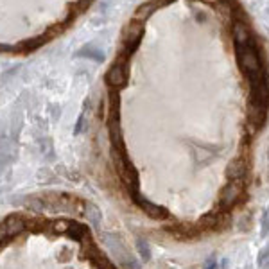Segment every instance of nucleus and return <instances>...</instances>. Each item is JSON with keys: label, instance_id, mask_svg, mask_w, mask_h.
<instances>
[{"label": "nucleus", "instance_id": "obj_6", "mask_svg": "<svg viewBox=\"0 0 269 269\" xmlns=\"http://www.w3.org/2000/svg\"><path fill=\"white\" fill-rule=\"evenodd\" d=\"M84 216H86V219L92 222V224H101V219H102L101 210L94 205V203H86V205H84Z\"/></svg>", "mask_w": 269, "mask_h": 269}, {"label": "nucleus", "instance_id": "obj_5", "mask_svg": "<svg viewBox=\"0 0 269 269\" xmlns=\"http://www.w3.org/2000/svg\"><path fill=\"white\" fill-rule=\"evenodd\" d=\"M106 81L110 83L111 86H124L126 84V70H124L122 65H113L110 72L106 74Z\"/></svg>", "mask_w": 269, "mask_h": 269}, {"label": "nucleus", "instance_id": "obj_2", "mask_svg": "<svg viewBox=\"0 0 269 269\" xmlns=\"http://www.w3.org/2000/svg\"><path fill=\"white\" fill-rule=\"evenodd\" d=\"M133 201L140 206L142 210L146 212L151 219H158V221H162V219H167V217H169V212L165 210L164 206H160V205H156V203L147 201V199L142 198L138 192H133Z\"/></svg>", "mask_w": 269, "mask_h": 269}, {"label": "nucleus", "instance_id": "obj_10", "mask_svg": "<svg viewBox=\"0 0 269 269\" xmlns=\"http://www.w3.org/2000/svg\"><path fill=\"white\" fill-rule=\"evenodd\" d=\"M54 230H56L58 234H67V232L70 230V224H68L67 221H63V219H61V221H56V222H54Z\"/></svg>", "mask_w": 269, "mask_h": 269}, {"label": "nucleus", "instance_id": "obj_11", "mask_svg": "<svg viewBox=\"0 0 269 269\" xmlns=\"http://www.w3.org/2000/svg\"><path fill=\"white\" fill-rule=\"evenodd\" d=\"M7 237H6V234H4V230L0 228V248H2V244H4V240H6Z\"/></svg>", "mask_w": 269, "mask_h": 269}, {"label": "nucleus", "instance_id": "obj_8", "mask_svg": "<svg viewBox=\"0 0 269 269\" xmlns=\"http://www.w3.org/2000/svg\"><path fill=\"white\" fill-rule=\"evenodd\" d=\"M136 248H138V253H140V257L144 258V262H147V260L151 258V250H149L147 242H146V240L138 239V240H136Z\"/></svg>", "mask_w": 269, "mask_h": 269}, {"label": "nucleus", "instance_id": "obj_7", "mask_svg": "<svg viewBox=\"0 0 269 269\" xmlns=\"http://www.w3.org/2000/svg\"><path fill=\"white\" fill-rule=\"evenodd\" d=\"M199 224L203 228H216L217 224H219V216H217L216 212H210V214H206V216L199 219Z\"/></svg>", "mask_w": 269, "mask_h": 269}, {"label": "nucleus", "instance_id": "obj_3", "mask_svg": "<svg viewBox=\"0 0 269 269\" xmlns=\"http://www.w3.org/2000/svg\"><path fill=\"white\" fill-rule=\"evenodd\" d=\"M246 174H248V162H246L244 156L235 158L228 165V169H226V176H228L232 182H242L246 178Z\"/></svg>", "mask_w": 269, "mask_h": 269}, {"label": "nucleus", "instance_id": "obj_9", "mask_svg": "<svg viewBox=\"0 0 269 269\" xmlns=\"http://www.w3.org/2000/svg\"><path fill=\"white\" fill-rule=\"evenodd\" d=\"M25 206L33 212H43L45 210V203H43V199H29V201H25Z\"/></svg>", "mask_w": 269, "mask_h": 269}, {"label": "nucleus", "instance_id": "obj_1", "mask_svg": "<svg viewBox=\"0 0 269 269\" xmlns=\"http://www.w3.org/2000/svg\"><path fill=\"white\" fill-rule=\"evenodd\" d=\"M242 190H244V187L240 182H232L228 185H224L221 194H219V205H221L222 210H230L240 199Z\"/></svg>", "mask_w": 269, "mask_h": 269}, {"label": "nucleus", "instance_id": "obj_4", "mask_svg": "<svg viewBox=\"0 0 269 269\" xmlns=\"http://www.w3.org/2000/svg\"><path fill=\"white\" fill-rule=\"evenodd\" d=\"M0 228L4 230L6 237H15V235L22 234V232L25 230V222H24V219H22V217L9 216L6 221L0 224Z\"/></svg>", "mask_w": 269, "mask_h": 269}]
</instances>
